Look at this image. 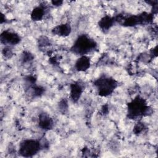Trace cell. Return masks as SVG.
<instances>
[{
    "instance_id": "4",
    "label": "cell",
    "mask_w": 158,
    "mask_h": 158,
    "mask_svg": "<svg viewBox=\"0 0 158 158\" xmlns=\"http://www.w3.org/2000/svg\"><path fill=\"white\" fill-rule=\"evenodd\" d=\"M146 104L142 99L136 98L128 106V114L132 117H138L146 111Z\"/></svg>"
},
{
    "instance_id": "10",
    "label": "cell",
    "mask_w": 158,
    "mask_h": 158,
    "mask_svg": "<svg viewBox=\"0 0 158 158\" xmlns=\"http://www.w3.org/2000/svg\"><path fill=\"white\" fill-rule=\"evenodd\" d=\"M44 15V10L41 7H37L33 9L31 13V18L34 20H40Z\"/></svg>"
},
{
    "instance_id": "5",
    "label": "cell",
    "mask_w": 158,
    "mask_h": 158,
    "mask_svg": "<svg viewBox=\"0 0 158 158\" xmlns=\"http://www.w3.org/2000/svg\"><path fill=\"white\" fill-rule=\"evenodd\" d=\"M1 41L4 44H15L20 41V37L10 31H4L1 34Z\"/></svg>"
},
{
    "instance_id": "2",
    "label": "cell",
    "mask_w": 158,
    "mask_h": 158,
    "mask_svg": "<svg viewBox=\"0 0 158 158\" xmlns=\"http://www.w3.org/2000/svg\"><path fill=\"white\" fill-rule=\"evenodd\" d=\"M40 143L36 140H25L20 144L19 152L23 156H32L40 149Z\"/></svg>"
},
{
    "instance_id": "1",
    "label": "cell",
    "mask_w": 158,
    "mask_h": 158,
    "mask_svg": "<svg viewBox=\"0 0 158 158\" xmlns=\"http://www.w3.org/2000/svg\"><path fill=\"white\" fill-rule=\"evenodd\" d=\"M95 43L85 35L81 36L77 39L74 46L73 51L78 54L84 55L95 47Z\"/></svg>"
},
{
    "instance_id": "11",
    "label": "cell",
    "mask_w": 158,
    "mask_h": 158,
    "mask_svg": "<svg viewBox=\"0 0 158 158\" xmlns=\"http://www.w3.org/2000/svg\"><path fill=\"white\" fill-rule=\"evenodd\" d=\"M113 23V19L110 17L106 16L103 17L99 22V26L103 30H108L110 28Z\"/></svg>"
},
{
    "instance_id": "9",
    "label": "cell",
    "mask_w": 158,
    "mask_h": 158,
    "mask_svg": "<svg viewBox=\"0 0 158 158\" xmlns=\"http://www.w3.org/2000/svg\"><path fill=\"white\" fill-rule=\"evenodd\" d=\"M52 120L51 118L46 115H41L40 117V125L43 129H49L52 126Z\"/></svg>"
},
{
    "instance_id": "7",
    "label": "cell",
    "mask_w": 158,
    "mask_h": 158,
    "mask_svg": "<svg viewBox=\"0 0 158 158\" xmlns=\"http://www.w3.org/2000/svg\"><path fill=\"white\" fill-rule=\"evenodd\" d=\"M71 31L70 26L69 24H62L57 26L54 29V33L60 36H67Z\"/></svg>"
},
{
    "instance_id": "3",
    "label": "cell",
    "mask_w": 158,
    "mask_h": 158,
    "mask_svg": "<svg viewBox=\"0 0 158 158\" xmlns=\"http://www.w3.org/2000/svg\"><path fill=\"white\" fill-rule=\"evenodd\" d=\"M96 85L100 94L106 96L114 91L116 86V83L112 78L103 77L98 80Z\"/></svg>"
},
{
    "instance_id": "8",
    "label": "cell",
    "mask_w": 158,
    "mask_h": 158,
    "mask_svg": "<svg viewBox=\"0 0 158 158\" xmlns=\"http://www.w3.org/2000/svg\"><path fill=\"white\" fill-rule=\"evenodd\" d=\"M82 88L78 84H73L70 89V96L73 101L78 99L81 94Z\"/></svg>"
},
{
    "instance_id": "6",
    "label": "cell",
    "mask_w": 158,
    "mask_h": 158,
    "mask_svg": "<svg viewBox=\"0 0 158 158\" xmlns=\"http://www.w3.org/2000/svg\"><path fill=\"white\" fill-rule=\"evenodd\" d=\"M89 59L86 56H84L78 59V60L77 61L75 64V66L76 69L78 71H85L89 68Z\"/></svg>"
}]
</instances>
